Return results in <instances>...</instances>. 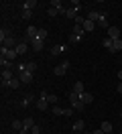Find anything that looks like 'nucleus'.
<instances>
[{
  "label": "nucleus",
  "mask_w": 122,
  "mask_h": 134,
  "mask_svg": "<svg viewBox=\"0 0 122 134\" xmlns=\"http://www.w3.org/2000/svg\"><path fill=\"white\" fill-rule=\"evenodd\" d=\"M0 53H2V55H0V57H4V59H8V61H12V63H14V59L18 57V53H16L14 49H6V47H2V49H0Z\"/></svg>",
  "instance_id": "1"
},
{
  "label": "nucleus",
  "mask_w": 122,
  "mask_h": 134,
  "mask_svg": "<svg viewBox=\"0 0 122 134\" xmlns=\"http://www.w3.org/2000/svg\"><path fill=\"white\" fill-rule=\"evenodd\" d=\"M67 69H69V61H63V63H59V65L53 67V73H55L57 77H61L65 71H67Z\"/></svg>",
  "instance_id": "2"
},
{
  "label": "nucleus",
  "mask_w": 122,
  "mask_h": 134,
  "mask_svg": "<svg viewBox=\"0 0 122 134\" xmlns=\"http://www.w3.org/2000/svg\"><path fill=\"white\" fill-rule=\"evenodd\" d=\"M16 45H18V43H16L14 37H8V39L2 41V47H6V49H16Z\"/></svg>",
  "instance_id": "3"
},
{
  "label": "nucleus",
  "mask_w": 122,
  "mask_h": 134,
  "mask_svg": "<svg viewBox=\"0 0 122 134\" xmlns=\"http://www.w3.org/2000/svg\"><path fill=\"white\" fill-rule=\"evenodd\" d=\"M108 37H110V39H120V29L114 26V25H110V29H108Z\"/></svg>",
  "instance_id": "4"
},
{
  "label": "nucleus",
  "mask_w": 122,
  "mask_h": 134,
  "mask_svg": "<svg viewBox=\"0 0 122 134\" xmlns=\"http://www.w3.org/2000/svg\"><path fill=\"white\" fill-rule=\"evenodd\" d=\"M18 79H20L23 83H31L33 79H35V75H33V73H29V71H23V73L18 75Z\"/></svg>",
  "instance_id": "5"
},
{
  "label": "nucleus",
  "mask_w": 122,
  "mask_h": 134,
  "mask_svg": "<svg viewBox=\"0 0 122 134\" xmlns=\"http://www.w3.org/2000/svg\"><path fill=\"white\" fill-rule=\"evenodd\" d=\"M79 100L88 106V104H92L94 102V93H89V92H83V93H79Z\"/></svg>",
  "instance_id": "6"
},
{
  "label": "nucleus",
  "mask_w": 122,
  "mask_h": 134,
  "mask_svg": "<svg viewBox=\"0 0 122 134\" xmlns=\"http://www.w3.org/2000/svg\"><path fill=\"white\" fill-rule=\"evenodd\" d=\"M86 128V120H75L73 122V132H83Z\"/></svg>",
  "instance_id": "7"
},
{
  "label": "nucleus",
  "mask_w": 122,
  "mask_h": 134,
  "mask_svg": "<svg viewBox=\"0 0 122 134\" xmlns=\"http://www.w3.org/2000/svg\"><path fill=\"white\" fill-rule=\"evenodd\" d=\"M37 6H39V4H37L35 0H24L23 2V10H35Z\"/></svg>",
  "instance_id": "8"
},
{
  "label": "nucleus",
  "mask_w": 122,
  "mask_h": 134,
  "mask_svg": "<svg viewBox=\"0 0 122 134\" xmlns=\"http://www.w3.org/2000/svg\"><path fill=\"white\" fill-rule=\"evenodd\" d=\"M100 16H102V12H98V10H89L88 12V20H92V23H98Z\"/></svg>",
  "instance_id": "9"
},
{
  "label": "nucleus",
  "mask_w": 122,
  "mask_h": 134,
  "mask_svg": "<svg viewBox=\"0 0 122 134\" xmlns=\"http://www.w3.org/2000/svg\"><path fill=\"white\" fill-rule=\"evenodd\" d=\"M0 65H2V69H16L14 63L8 61V59H4V57H0Z\"/></svg>",
  "instance_id": "10"
},
{
  "label": "nucleus",
  "mask_w": 122,
  "mask_h": 134,
  "mask_svg": "<svg viewBox=\"0 0 122 134\" xmlns=\"http://www.w3.org/2000/svg\"><path fill=\"white\" fill-rule=\"evenodd\" d=\"M77 10H79V8H71V6H69V8H67V14H65V16L69 18V20H75V18L79 16V14H77Z\"/></svg>",
  "instance_id": "11"
},
{
  "label": "nucleus",
  "mask_w": 122,
  "mask_h": 134,
  "mask_svg": "<svg viewBox=\"0 0 122 134\" xmlns=\"http://www.w3.org/2000/svg\"><path fill=\"white\" fill-rule=\"evenodd\" d=\"M31 45H33V49L37 51V53L43 51V41H41V39H31Z\"/></svg>",
  "instance_id": "12"
},
{
  "label": "nucleus",
  "mask_w": 122,
  "mask_h": 134,
  "mask_svg": "<svg viewBox=\"0 0 122 134\" xmlns=\"http://www.w3.org/2000/svg\"><path fill=\"white\" fill-rule=\"evenodd\" d=\"M37 35H39V29H37V26H29V29H26V37H29V39H37Z\"/></svg>",
  "instance_id": "13"
},
{
  "label": "nucleus",
  "mask_w": 122,
  "mask_h": 134,
  "mask_svg": "<svg viewBox=\"0 0 122 134\" xmlns=\"http://www.w3.org/2000/svg\"><path fill=\"white\" fill-rule=\"evenodd\" d=\"M65 51V45H53L51 47V55H61Z\"/></svg>",
  "instance_id": "14"
},
{
  "label": "nucleus",
  "mask_w": 122,
  "mask_h": 134,
  "mask_svg": "<svg viewBox=\"0 0 122 134\" xmlns=\"http://www.w3.org/2000/svg\"><path fill=\"white\" fill-rule=\"evenodd\" d=\"M37 108H39L41 112H45V110L49 108V102L45 100V98H39V102H37Z\"/></svg>",
  "instance_id": "15"
},
{
  "label": "nucleus",
  "mask_w": 122,
  "mask_h": 134,
  "mask_svg": "<svg viewBox=\"0 0 122 134\" xmlns=\"http://www.w3.org/2000/svg\"><path fill=\"white\" fill-rule=\"evenodd\" d=\"M73 35H77V37H83L86 35V31H83V25H73Z\"/></svg>",
  "instance_id": "16"
},
{
  "label": "nucleus",
  "mask_w": 122,
  "mask_h": 134,
  "mask_svg": "<svg viewBox=\"0 0 122 134\" xmlns=\"http://www.w3.org/2000/svg\"><path fill=\"white\" fill-rule=\"evenodd\" d=\"M118 51H122V39H114V45H112L110 53H118Z\"/></svg>",
  "instance_id": "17"
},
{
  "label": "nucleus",
  "mask_w": 122,
  "mask_h": 134,
  "mask_svg": "<svg viewBox=\"0 0 122 134\" xmlns=\"http://www.w3.org/2000/svg\"><path fill=\"white\" fill-rule=\"evenodd\" d=\"M94 29H96V23H92V20L86 18V23H83V31H86V33H92Z\"/></svg>",
  "instance_id": "18"
},
{
  "label": "nucleus",
  "mask_w": 122,
  "mask_h": 134,
  "mask_svg": "<svg viewBox=\"0 0 122 134\" xmlns=\"http://www.w3.org/2000/svg\"><path fill=\"white\" fill-rule=\"evenodd\" d=\"M100 130H102V132H106V134H110V132H112V122H108V120H106V122H102Z\"/></svg>",
  "instance_id": "19"
},
{
  "label": "nucleus",
  "mask_w": 122,
  "mask_h": 134,
  "mask_svg": "<svg viewBox=\"0 0 122 134\" xmlns=\"http://www.w3.org/2000/svg\"><path fill=\"white\" fill-rule=\"evenodd\" d=\"M16 53H18V55H20V57H23V55H24V53H26V43H23V41H20V43H18V45H16Z\"/></svg>",
  "instance_id": "20"
},
{
  "label": "nucleus",
  "mask_w": 122,
  "mask_h": 134,
  "mask_svg": "<svg viewBox=\"0 0 122 134\" xmlns=\"http://www.w3.org/2000/svg\"><path fill=\"white\" fill-rule=\"evenodd\" d=\"M96 25H100V26H102V29H106V31H108V29H110V23H108V20H106V16H104V14H102V16H100V20H98Z\"/></svg>",
  "instance_id": "21"
},
{
  "label": "nucleus",
  "mask_w": 122,
  "mask_h": 134,
  "mask_svg": "<svg viewBox=\"0 0 122 134\" xmlns=\"http://www.w3.org/2000/svg\"><path fill=\"white\" fill-rule=\"evenodd\" d=\"M67 98H69V104H75V102H79V93H75L71 90V92L67 93Z\"/></svg>",
  "instance_id": "22"
},
{
  "label": "nucleus",
  "mask_w": 122,
  "mask_h": 134,
  "mask_svg": "<svg viewBox=\"0 0 122 134\" xmlns=\"http://www.w3.org/2000/svg\"><path fill=\"white\" fill-rule=\"evenodd\" d=\"M33 98H35L33 93H26L23 100H20V106H23V108H26V106H29V102H33Z\"/></svg>",
  "instance_id": "23"
},
{
  "label": "nucleus",
  "mask_w": 122,
  "mask_h": 134,
  "mask_svg": "<svg viewBox=\"0 0 122 134\" xmlns=\"http://www.w3.org/2000/svg\"><path fill=\"white\" fill-rule=\"evenodd\" d=\"M12 130H24V120H14L12 122Z\"/></svg>",
  "instance_id": "24"
},
{
  "label": "nucleus",
  "mask_w": 122,
  "mask_h": 134,
  "mask_svg": "<svg viewBox=\"0 0 122 134\" xmlns=\"http://www.w3.org/2000/svg\"><path fill=\"white\" fill-rule=\"evenodd\" d=\"M71 108L75 110V112H83V108H86V104H83V102H75V104H71Z\"/></svg>",
  "instance_id": "25"
},
{
  "label": "nucleus",
  "mask_w": 122,
  "mask_h": 134,
  "mask_svg": "<svg viewBox=\"0 0 122 134\" xmlns=\"http://www.w3.org/2000/svg\"><path fill=\"white\" fill-rule=\"evenodd\" d=\"M102 45H104L108 51H112V45H114V39H110V37H106L104 41H102Z\"/></svg>",
  "instance_id": "26"
},
{
  "label": "nucleus",
  "mask_w": 122,
  "mask_h": 134,
  "mask_svg": "<svg viewBox=\"0 0 122 134\" xmlns=\"http://www.w3.org/2000/svg\"><path fill=\"white\" fill-rule=\"evenodd\" d=\"M73 92L75 93H83L86 92V90H83V83H81V81H75V83H73Z\"/></svg>",
  "instance_id": "27"
},
{
  "label": "nucleus",
  "mask_w": 122,
  "mask_h": 134,
  "mask_svg": "<svg viewBox=\"0 0 122 134\" xmlns=\"http://www.w3.org/2000/svg\"><path fill=\"white\" fill-rule=\"evenodd\" d=\"M26 71L35 75V71H37V63H35V61H29V63H26Z\"/></svg>",
  "instance_id": "28"
},
{
  "label": "nucleus",
  "mask_w": 122,
  "mask_h": 134,
  "mask_svg": "<svg viewBox=\"0 0 122 134\" xmlns=\"http://www.w3.org/2000/svg\"><path fill=\"white\" fill-rule=\"evenodd\" d=\"M20 83H23V81H20L18 77H14V79H12L10 83H8V87H10V90H16V87H20Z\"/></svg>",
  "instance_id": "29"
},
{
  "label": "nucleus",
  "mask_w": 122,
  "mask_h": 134,
  "mask_svg": "<svg viewBox=\"0 0 122 134\" xmlns=\"http://www.w3.org/2000/svg\"><path fill=\"white\" fill-rule=\"evenodd\" d=\"M45 100H47V102H49V104H53V106H55L57 102H59V98H57L55 93H47V98H45Z\"/></svg>",
  "instance_id": "30"
},
{
  "label": "nucleus",
  "mask_w": 122,
  "mask_h": 134,
  "mask_svg": "<svg viewBox=\"0 0 122 134\" xmlns=\"http://www.w3.org/2000/svg\"><path fill=\"white\" fill-rule=\"evenodd\" d=\"M33 126H35V120H33V118H24V128H26L29 132H31Z\"/></svg>",
  "instance_id": "31"
},
{
  "label": "nucleus",
  "mask_w": 122,
  "mask_h": 134,
  "mask_svg": "<svg viewBox=\"0 0 122 134\" xmlns=\"http://www.w3.org/2000/svg\"><path fill=\"white\" fill-rule=\"evenodd\" d=\"M37 39L45 41V39H47V29H39V35H37Z\"/></svg>",
  "instance_id": "32"
},
{
  "label": "nucleus",
  "mask_w": 122,
  "mask_h": 134,
  "mask_svg": "<svg viewBox=\"0 0 122 134\" xmlns=\"http://www.w3.org/2000/svg\"><path fill=\"white\" fill-rule=\"evenodd\" d=\"M53 114H55V116H63L65 110H63V108H59V106H53Z\"/></svg>",
  "instance_id": "33"
},
{
  "label": "nucleus",
  "mask_w": 122,
  "mask_h": 134,
  "mask_svg": "<svg viewBox=\"0 0 122 134\" xmlns=\"http://www.w3.org/2000/svg\"><path fill=\"white\" fill-rule=\"evenodd\" d=\"M49 16H57V14H59V8H55V6H49Z\"/></svg>",
  "instance_id": "34"
},
{
  "label": "nucleus",
  "mask_w": 122,
  "mask_h": 134,
  "mask_svg": "<svg viewBox=\"0 0 122 134\" xmlns=\"http://www.w3.org/2000/svg\"><path fill=\"white\" fill-rule=\"evenodd\" d=\"M8 37H10V31H8V29H2V31H0V39L4 41V39H8Z\"/></svg>",
  "instance_id": "35"
},
{
  "label": "nucleus",
  "mask_w": 122,
  "mask_h": 134,
  "mask_svg": "<svg viewBox=\"0 0 122 134\" xmlns=\"http://www.w3.org/2000/svg\"><path fill=\"white\" fill-rule=\"evenodd\" d=\"M79 39H81V37H77V35H69V43H71V45H75V43H79Z\"/></svg>",
  "instance_id": "36"
},
{
  "label": "nucleus",
  "mask_w": 122,
  "mask_h": 134,
  "mask_svg": "<svg viewBox=\"0 0 122 134\" xmlns=\"http://www.w3.org/2000/svg\"><path fill=\"white\" fill-rule=\"evenodd\" d=\"M51 6H55V8H63V2H61V0H51Z\"/></svg>",
  "instance_id": "37"
},
{
  "label": "nucleus",
  "mask_w": 122,
  "mask_h": 134,
  "mask_svg": "<svg viewBox=\"0 0 122 134\" xmlns=\"http://www.w3.org/2000/svg\"><path fill=\"white\" fill-rule=\"evenodd\" d=\"M23 18H24V20L33 18V10H23Z\"/></svg>",
  "instance_id": "38"
},
{
  "label": "nucleus",
  "mask_w": 122,
  "mask_h": 134,
  "mask_svg": "<svg viewBox=\"0 0 122 134\" xmlns=\"http://www.w3.org/2000/svg\"><path fill=\"white\" fill-rule=\"evenodd\" d=\"M73 112H75V110H73V108H67V110H65V114H63V116L71 118V116H73Z\"/></svg>",
  "instance_id": "39"
},
{
  "label": "nucleus",
  "mask_w": 122,
  "mask_h": 134,
  "mask_svg": "<svg viewBox=\"0 0 122 134\" xmlns=\"http://www.w3.org/2000/svg\"><path fill=\"white\" fill-rule=\"evenodd\" d=\"M69 4H71V8H79V6H81V4H79V0H71Z\"/></svg>",
  "instance_id": "40"
},
{
  "label": "nucleus",
  "mask_w": 122,
  "mask_h": 134,
  "mask_svg": "<svg viewBox=\"0 0 122 134\" xmlns=\"http://www.w3.org/2000/svg\"><path fill=\"white\" fill-rule=\"evenodd\" d=\"M41 132V128H39V126H37V124H35V126H33V128H31V134H39Z\"/></svg>",
  "instance_id": "41"
},
{
  "label": "nucleus",
  "mask_w": 122,
  "mask_h": 134,
  "mask_svg": "<svg viewBox=\"0 0 122 134\" xmlns=\"http://www.w3.org/2000/svg\"><path fill=\"white\" fill-rule=\"evenodd\" d=\"M92 134H106V132H102V130L98 128V130H94V132H92Z\"/></svg>",
  "instance_id": "42"
},
{
  "label": "nucleus",
  "mask_w": 122,
  "mask_h": 134,
  "mask_svg": "<svg viewBox=\"0 0 122 134\" xmlns=\"http://www.w3.org/2000/svg\"><path fill=\"white\" fill-rule=\"evenodd\" d=\"M118 79L122 81V69H118Z\"/></svg>",
  "instance_id": "43"
},
{
  "label": "nucleus",
  "mask_w": 122,
  "mask_h": 134,
  "mask_svg": "<svg viewBox=\"0 0 122 134\" xmlns=\"http://www.w3.org/2000/svg\"><path fill=\"white\" fill-rule=\"evenodd\" d=\"M118 93L122 96V83H118Z\"/></svg>",
  "instance_id": "44"
},
{
  "label": "nucleus",
  "mask_w": 122,
  "mask_h": 134,
  "mask_svg": "<svg viewBox=\"0 0 122 134\" xmlns=\"http://www.w3.org/2000/svg\"><path fill=\"white\" fill-rule=\"evenodd\" d=\"M120 118H122V112H120Z\"/></svg>",
  "instance_id": "45"
},
{
  "label": "nucleus",
  "mask_w": 122,
  "mask_h": 134,
  "mask_svg": "<svg viewBox=\"0 0 122 134\" xmlns=\"http://www.w3.org/2000/svg\"><path fill=\"white\" fill-rule=\"evenodd\" d=\"M110 134H114V132H110Z\"/></svg>",
  "instance_id": "46"
},
{
  "label": "nucleus",
  "mask_w": 122,
  "mask_h": 134,
  "mask_svg": "<svg viewBox=\"0 0 122 134\" xmlns=\"http://www.w3.org/2000/svg\"><path fill=\"white\" fill-rule=\"evenodd\" d=\"M29 134H31V132H29Z\"/></svg>",
  "instance_id": "47"
},
{
  "label": "nucleus",
  "mask_w": 122,
  "mask_h": 134,
  "mask_svg": "<svg viewBox=\"0 0 122 134\" xmlns=\"http://www.w3.org/2000/svg\"><path fill=\"white\" fill-rule=\"evenodd\" d=\"M120 134H122V132H120Z\"/></svg>",
  "instance_id": "48"
}]
</instances>
